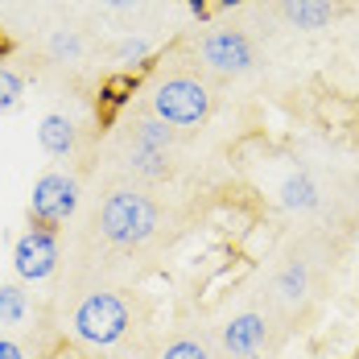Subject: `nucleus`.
<instances>
[{
  "label": "nucleus",
  "mask_w": 359,
  "mask_h": 359,
  "mask_svg": "<svg viewBox=\"0 0 359 359\" xmlns=\"http://www.w3.org/2000/svg\"><path fill=\"white\" fill-rule=\"evenodd\" d=\"M306 289H310V273H306V264H297V260L285 264L281 277H277V293H281V302H302Z\"/></svg>",
  "instance_id": "nucleus-13"
},
{
  "label": "nucleus",
  "mask_w": 359,
  "mask_h": 359,
  "mask_svg": "<svg viewBox=\"0 0 359 359\" xmlns=\"http://www.w3.org/2000/svg\"><path fill=\"white\" fill-rule=\"evenodd\" d=\"M198 54L219 74H244L256 62V50H252V41L240 29H215V34H207L198 41Z\"/></svg>",
  "instance_id": "nucleus-6"
},
{
  "label": "nucleus",
  "mask_w": 359,
  "mask_h": 359,
  "mask_svg": "<svg viewBox=\"0 0 359 359\" xmlns=\"http://www.w3.org/2000/svg\"><path fill=\"white\" fill-rule=\"evenodd\" d=\"M355 240H359V236H355Z\"/></svg>",
  "instance_id": "nucleus-23"
},
{
  "label": "nucleus",
  "mask_w": 359,
  "mask_h": 359,
  "mask_svg": "<svg viewBox=\"0 0 359 359\" xmlns=\"http://www.w3.org/2000/svg\"><path fill=\"white\" fill-rule=\"evenodd\" d=\"M0 359H25V347L13 339H0Z\"/></svg>",
  "instance_id": "nucleus-19"
},
{
  "label": "nucleus",
  "mask_w": 359,
  "mask_h": 359,
  "mask_svg": "<svg viewBox=\"0 0 359 359\" xmlns=\"http://www.w3.org/2000/svg\"><path fill=\"white\" fill-rule=\"evenodd\" d=\"M355 359H359V355H355Z\"/></svg>",
  "instance_id": "nucleus-24"
},
{
  "label": "nucleus",
  "mask_w": 359,
  "mask_h": 359,
  "mask_svg": "<svg viewBox=\"0 0 359 359\" xmlns=\"http://www.w3.org/2000/svg\"><path fill=\"white\" fill-rule=\"evenodd\" d=\"M128 306L116 293H91L79 302V310L71 314V334L87 347H111L128 334Z\"/></svg>",
  "instance_id": "nucleus-2"
},
{
  "label": "nucleus",
  "mask_w": 359,
  "mask_h": 359,
  "mask_svg": "<svg viewBox=\"0 0 359 359\" xmlns=\"http://www.w3.org/2000/svg\"><path fill=\"white\" fill-rule=\"evenodd\" d=\"M186 8H190L194 17H207V13H211V0H186Z\"/></svg>",
  "instance_id": "nucleus-20"
},
{
  "label": "nucleus",
  "mask_w": 359,
  "mask_h": 359,
  "mask_svg": "<svg viewBox=\"0 0 359 359\" xmlns=\"http://www.w3.org/2000/svg\"><path fill=\"white\" fill-rule=\"evenodd\" d=\"M50 58H58V62H79V58H83V37L74 34V29H54V34H50Z\"/></svg>",
  "instance_id": "nucleus-15"
},
{
  "label": "nucleus",
  "mask_w": 359,
  "mask_h": 359,
  "mask_svg": "<svg viewBox=\"0 0 359 359\" xmlns=\"http://www.w3.org/2000/svg\"><path fill=\"white\" fill-rule=\"evenodd\" d=\"M281 13L297 29H323V25L334 21V4L330 0H281Z\"/></svg>",
  "instance_id": "nucleus-9"
},
{
  "label": "nucleus",
  "mask_w": 359,
  "mask_h": 359,
  "mask_svg": "<svg viewBox=\"0 0 359 359\" xmlns=\"http://www.w3.org/2000/svg\"><path fill=\"white\" fill-rule=\"evenodd\" d=\"M116 58L128 62V67H133V62H144V58H149V41H144V37H124V41L116 46Z\"/></svg>",
  "instance_id": "nucleus-18"
},
{
  "label": "nucleus",
  "mask_w": 359,
  "mask_h": 359,
  "mask_svg": "<svg viewBox=\"0 0 359 359\" xmlns=\"http://www.w3.org/2000/svg\"><path fill=\"white\" fill-rule=\"evenodd\" d=\"M153 116L170 128H198L211 116V91L198 79H165L153 91Z\"/></svg>",
  "instance_id": "nucleus-3"
},
{
  "label": "nucleus",
  "mask_w": 359,
  "mask_h": 359,
  "mask_svg": "<svg viewBox=\"0 0 359 359\" xmlns=\"http://www.w3.org/2000/svg\"><path fill=\"white\" fill-rule=\"evenodd\" d=\"M128 165L144 174V178H165L170 174V161H165V153H153V149H137L133 144V153H128Z\"/></svg>",
  "instance_id": "nucleus-14"
},
{
  "label": "nucleus",
  "mask_w": 359,
  "mask_h": 359,
  "mask_svg": "<svg viewBox=\"0 0 359 359\" xmlns=\"http://www.w3.org/2000/svg\"><path fill=\"white\" fill-rule=\"evenodd\" d=\"M240 4H244V0H215V8H223V13H227V8H240Z\"/></svg>",
  "instance_id": "nucleus-22"
},
{
  "label": "nucleus",
  "mask_w": 359,
  "mask_h": 359,
  "mask_svg": "<svg viewBox=\"0 0 359 359\" xmlns=\"http://www.w3.org/2000/svg\"><path fill=\"white\" fill-rule=\"evenodd\" d=\"M21 95H25V83L13 67H0V111L21 108Z\"/></svg>",
  "instance_id": "nucleus-16"
},
{
  "label": "nucleus",
  "mask_w": 359,
  "mask_h": 359,
  "mask_svg": "<svg viewBox=\"0 0 359 359\" xmlns=\"http://www.w3.org/2000/svg\"><path fill=\"white\" fill-rule=\"evenodd\" d=\"M74 141H79V133H74L71 116H62V111L41 116V124H37V144H41L50 157H71Z\"/></svg>",
  "instance_id": "nucleus-8"
},
{
  "label": "nucleus",
  "mask_w": 359,
  "mask_h": 359,
  "mask_svg": "<svg viewBox=\"0 0 359 359\" xmlns=\"http://www.w3.org/2000/svg\"><path fill=\"white\" fill-rule=\"evenodd\" d=\"M74 207H79V182L71 174H58V170H50V174H41L34 182V194H29V219H34V227H58V223H67L74 215Z\"/></svg>",
  "instance_id": "nucleus-4"
},
{
  "label": "nucleus",
  "mask_w": 359,
  "mask_h": 359,
  "mask_svg": "<svg viewBox=\"0 0 359 359\" xmlns=\"http://www.w3.org/2000/svg\"><path fill=\"white\" fill-rule=\"evenodd\" d=\"M161 359H211V355H207L203 343H194V339H178V343H170V347L161 351Z\"/></svg>",
  "instance_id": "nucleus-17"
},
{
  "label": "nucleus",
  "mask_w": 359,
  "mask_h": 359,
  "mask_svg": "<svg viewBox=\"0 0 359 359\" xmlns=\"http://www.w3.org/2000/svg\"><path fill=\"white\" fill-rule=\"evenodd\" d=\"M157 223H161L157 203L137 190H111L100 207V236L116 248H137L144 240H153Z\"/></svg>",
  "instance_id": "nucleus-1"
},
{
  "label": "nucleus",
  "mask_w": 359,
  "mask_h": 359,
  "mask_svg": "<svg viewBox=\"0 0 359 359\" xmlns=\"http://www.w3.org/2000/svg\"><path fill=\"white\" fill-rule=\"evenodd\" d=\"M13 269L21 281H46L58 269V236L50 227H29L17 244H13Z\"/></svg>",
  "instance_id": "nucleus-5"
},
{
  "label": "nucleus",
  "mask_w": 359,
  "mask_h": 359,
  "mask_svg": "<svg viewBox=\"0 0 359 359\" xmlns=\"http://www.w3.org/2000/svg\"><path fill=\"white\" fill-rule=\"evenodd\" d=\"M281 207L285 211H314L318 207V186L310 174H289L281 182Z\"/></svg>",
  "instance_id": "nucleus-10"
},
{
  "label": "nucleus",
  "mask_w": 359,
  "mask_h": 359,
  "mask_svg": "<svg viewBox=\"0 0 359 359\" xmlns=\"http://www.w3.org/2000/svg\"><path fill=\"white\" fill-rule=\"evenodd\" d=\"M170 141H174V128L153 116V120H141V124H137V141L133 144H137V149H153V153H165Z\"/></svg>",
  "instance_id": "nucleus-12"
},
{
  "label": "nucleus",
  "mask_w": 359,
  "mask_h": 359,
  "mask_svg": "<svg viewBox=\"0 0 359 359\" xmlns=\"http://www.w3.org/2000/svg\"><path fill=\"white\" fill-rule=\"evenodd\" d=\"M223 347L231 359H256L269 347V323L260 314H236L223 326Z\"/></svg>",
  "instance_id": "nucleus-7"
},
{
  "label": "nucleus",
  "mask_w": 359,
  "mask_h": 359,
  "mask_svg": "<svg viewBox=\"0 0 359 359\" xmlns=\"http://www.w3.org/2000/svg\"><path fill=\"white\" fill-rule=\"evenodd\" d=\"M29 314V297L21 285H0V326H17Z\"/></svg>",
  "instance_id": "nucleus-11"
},
{
  "label": "nucleus",
  "mask_w": 359,
  "mask_h": 359,
  "mask_svg": "<svg viewBox=\"0 0 359 359\" xmlns=\"http://www.w3.org/2000/svg\"><path fill=\"white\" fill-rule=\"evenodd\" d=\"M100 4H108V8H133L137 0H100Z\"/></svg>",
  "instance_id": "nucleus-21"
}]
</instances>
